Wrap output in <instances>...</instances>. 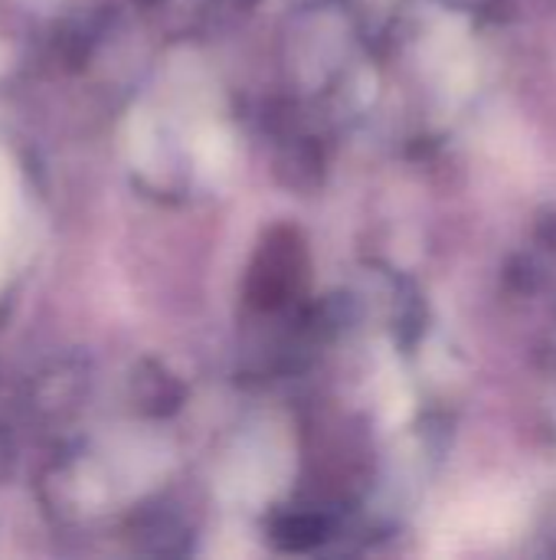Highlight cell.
Segmentation results:
<instances>
[{
    "label": "cell",
    "instance_id": "obj_2",
    "mask_svg": "<svg viewBox=\"0 0 556 560\" xmlns=\"http://www.w3.org/2000/svg\"><path fill=\"white\" fill-rule=\"evenodd\" d=\"M13 466H16V443H13L10 430L0 427V482L13 472Z\"/></svg>",
    "mask_w": 556,
    "mask_h": 560
},
{
    "label": "cell",
    "instance_id": "obj_1",
    "mask_svg": "<svg viewBox=\"0 0 556 560\" xmlns=\"http://www.w3.org/2000/svg\"><path fill=\"white\" fill-rule=\"evenodd\" d=\"M75 368L69 361H52L49 368H43L33 381H29V390H26V407L36 413V417H46V420H56L59 413L69 410V400H72V384H75Z\"/></svg>",
    "mask_w": 556,
    "mask_h": 560
}]
</instances>
